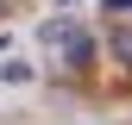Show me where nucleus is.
<instances>
[{
	"label": "nucleus",
	"mask_w": 132,
	"mask_h": 125,
	"mask_svg": "<svg viewBox=\"0 0 132 125\" xmlns=\"http://www.w3.org/2000/svg\"><path fill=\"white\" fill-rule=\"evenodd\" d=\"M0 6H6V0H0Z\"/></svg>",
	"instance_id": "20e7f679"
},
{
	"label": "nucleus",
	"mask_w": 132,
	"mask_h": 125,
	"mask_svg": "<svg viewBox=\"0 0 132 125\" xmlns=\"http://www.w3.org/2000/svg\"><path fill=\"white\" fill-rule=\"evenodd\" d=\"M38 38L51 44L69 69H88V62H94V38H88L82 25H69V19H44V25H38Z\"/></svg>",
	"instance_id": "f257e3e1"
},
{
	"label": "nucleus",
	"mask_w": 132,
	"mask_h": 125,
	"mask_svg": "<svg viewBox=\"0 0 132 125\" xmlns=\"http://www.w3.org/2000/svg\"><path fill=\"white\" fill-rule=\"evenodd\" d=\"M107 13H132V0H107Z\"/></svg>",
	"instance_id": "7ed1b4c3"
},
{
	"label": "nucleus",
	"mask_w": 132,
	"mask_h": 125,
	"mask_svg": "<svg viewBox=\"0 0 132 125\" xmlns=\"http://www.w3.org/2000/svg\"><path fill=\"white\" fill-rule=\"evenodd\" d=\"M107 50H113V56H120V62H126V69H132V31H113V38H107Z\"/></svg>",
	"instance_id": "f03ea898"
}]
</instances>
